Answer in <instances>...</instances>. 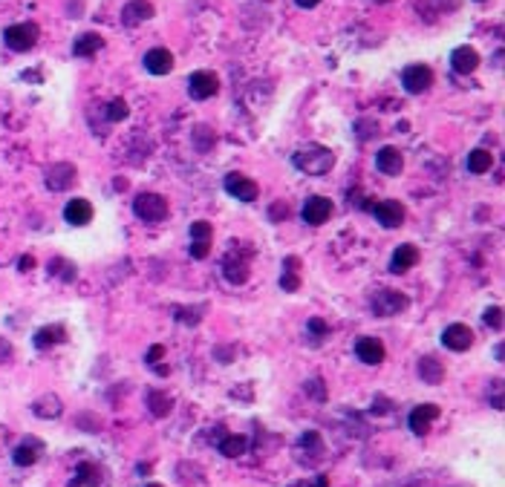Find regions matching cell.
<instances>
[{"instance_id":"7bdbcfd3","label":"cell","mask_w":505,"mask_h":487,"mask_svg":"<svg viewBox=\"0 0 505 487\" xmlns=\"http://www.w3.org/2000/svg\"><path fill=\"white\" fill-rule=\"evenodd\" d=\"M18 269H21V272H32V269H35V257H29V254L21 257V259H18Z\"/></svg>"},{"instance_id":"d4e9b609","label":"cell","mask_w":505,"mask_h":487,"mask_svg":"<svg viewBox=\"0 0 505 487\" xmlns=\"http://www.w3.org/2000/svg\"><path fill=\"white\" fill-rule=\"evenodd\" d=\"M418 378H422L425 384H431V386L442 384V381H445V366H442V361H436V358H422V361H418Z\"/></svg>"},{"instance_id":"6da1fadb","label":"cell","mask_w":505,"mask_h":487,"mask_svg":"<svg viewBox=\"0 0 505 487\" xmlns=\"http://www.w3.org/2000/svg\"><path fill=\"white\" fill-rule=\"evenodd\" d=\"M292 164L298 170H304L306 176H326L335 167V153L329 147H321V145H306L292 156Z\"/></svg>"},{"instance_id":"e0dca14e","label":"cell","mask_w":505,"mask_h":487,"mask_svg":"<svg viewBox=\"0 0 505 487\" xmlns=\"http://www.w3.org/2000/svg\"><path fill=\"white\" fill-rule=\"evenodd\" d=\"M145 69L150 75H167V72L174 69V55L167 52L165 47H156V50H150L145 55Z\"/></svg>"},{"instance_id":"f6af8a7d","label":"cell","mask_w":505,"mask_h":487,"mask_svg":"<svg viewBox=\"0 0 505 487\" xmlns=\"http://www.w3.org/2000/svg\"><path fill=\"white\" fill-rule=\"evenodd\" d=\"M494 358L502 364V358H505V346H502V343H496V349H494Z\"/></svg>"},{"instance_id":"83f0119b","label":"cell","mask_w":505,"mask_h":487,"mask_svg":"<svg viewBox=\"0 0 505 487\" xmlns=\"http://www.w3.org/2000/svg\"><path fill=\"white\" fill-rule=\"evenodd\" d=\"M148 407H150V415H153V418H165L167 413H171L174 401H171V395L153 389V392H148Z\"/></svg>"},{"instance_id":"bcb514c9","label":"cell","mask_w":505,"mask_h":487,"mask_svg":"<svg viewBox=\"0 0 505 487\" xmlns=\"http://www.w3.org/2000/svg\"><path fill=\"white\" fill-rule=\"evenodd\" d=\"M145 487H162V484H156V481H150V484H145Z\"/></svg>"},{"instance_id":"d6986e66","label":"cell","mask_w":505,"mask_h":487,"mask_svg":"<svg viewBox=\"0 0 505 487\" xmlns=\"http://www.w3.org/2000/svg\"><path fill=\"white\" fill-rule=\"evenodd\" d=\"M64 219L70 225H87L93 219V205L87 199H70L64 208Z\"/></svg>"},{"instance_id":"4316f807","label":"cell","mask_w":505,"mask_h":487,"mask_svg":"<svg viewBox=\"0 0 505 487\" xmlns=\"http://www.w3.org/2000/svg\"><path fill=\"white\" fill-rule=\"evenodd\" d=\"M64 337H67L64 326H44V329H38V332H35L32 343H35V349H47V346H55V343H61Z\"/></svg>"},{"instance_id":"3957f363","label":"cell","mask_w":505,"mask_h":487,"mask_svg":"<svg viewBox=\"0 0 505 487\" xmlns=\"http://www.w3.org/2000/svg\"><path fill=\"white\" fill-rule=\"evenodd\" d=\"M38 26L35 23H12L6 32H4V40H6V47L12 52H26L32 50L35 43H38Z\"/></svg>"},{"instance_id":"7402d4cb","label":"cell","mask_w":505,"mask_h":487,"mask_svg":"<svg viewBox=\"0 0 505 487\" xmlns=\"http://www.w3.org/2000/svg\"><path fill=\"white\" fill-rule=\"evenodd\" d=\"M150 18H153V6L148 4V0H131V4L121 9L124 26H136L142 21H150Z\"/></svg>"},{"instance_id":"ffe728a7","label":"cell","mask_w":505,"mask_h":487,"mask_svg":"<svg viewBox=\"0 0 505 487\" xmlns=\"http://www.w3.org/2000/svg\"><path fill=\"white\" fill-rule=\"evenodd\" d=\"M101 484V467L93 461H81L75 467V478L67 487H99Z\"/></svg>"},{"instance_id":"cb8c5ba5","label":"cell","mask_w":505,"mask_h":487,"mask_svg":"<svg viewBox=\"0 0 505 487\" xmlns=\"http://www.w3.org/2000/svg\"><path fill=\"white\" fill-rule=\"evenodd\" d=\"M416 259H418L416 245H399L396 254H393V259H390V272L393 274H404L407 269H413V265H416Z\"/></svg>"},{"instance_id":"8fae6325","label":"cell","mask_w":505,"mask_h":487,"mask_svg":"<svg viewBox=\"0 0 505 487\" xmlns=\"http://www.w3.org/2000/svg\"><path fill=\"white\" fill-rule=\"evenodd\" d=\"M223 274H226V280L234 283V286H243V283L248 280V262H245V257L240 254V248H234V251L226 254V259H223Z\"/></svg>"},{"instance_id":"5b68a950","label":"cell","mask_w":505,"mask_h":487,"mask_svg":"<svg viewBox=\"0 0 505 487\" xmlns=\"http://www.w3.org/2000/svg\"><path fill=\"white\" fill-rule=\"evenodd\" d=\"M401 84H404V90L410 96H418V93H428L431 90V84H433V69L425 67V64H413L401 72Z\"/></svg>"},{"instance_id":"30bf717a","label":"cell","mask_w":505,"mask_h":487,"mask_svg":"<svg viewBox=\"0 0 505 487\" xmlns=\"http://www.w3.org/2000/svg\"><path fill=\"white\" fill-rule=\"evenodd\" d=\"M442 343L450 349V352H465L474 346V332L465 326V323H450L445 332H442Z\"/></svg>"},{"instance_id":"ab89813d","label":"cell","mask_w":505,"mask_h":487,"mask_svg":"<svg viewBox=\"0 0 505 487\" xmlns=\"http://www.w3.org/2000/svg\"><path fill=\"white\" fill-rule=\"evenodd\" d=\"M370 410H372L375 415H384V413H390V401H387V398H375Z\"/></svg>"},{"instance_id":"484cf974","label":"cell","mask_w":505,"mask_h":487,"mask_svg":"<svg viewBox=\"0 0 505 487\" xmlns=\"http://www.w3.org/2000/svg\"><path fill=\"white\" fill-rule=\"evenodd\" d=\"M217 447H220V453L226 459H240L248 450V438L245 435H223Z\"/></svg>"},{"instance_id":"5bb4252c","label":"cell","mask_w":505,"mask_h":487,"mask_svg":"<svg viewBox=\"0 0 505 487\" xmlns=\"http://www.w3.org/2000/svg\"><path fill=\"white\" fill-rule=\"evenodd\" d=\"M355 355H358V361H364L370 366H378L384 361V343L378 337H361L355 343Z\"/></svg>"},{"instance_id":"7a4b0ae2","label":"cell","mask_w":505,"mask_h":487,"mask_svg":"<svg viewBox=\"0 0 505 487\" xmlns=\"http://www.w3.org/2000/svg\"><path fill=\"white\" fill-rule=\"evenodd\" d=\"M133 213L142 219V223H162L167 213V202L159 194H139L133 199Z\"/></svg>"},{"instance_id":"52a82bcc","label":"cell","mask_w":505,"mask_h":487,"mask_svg":"<svg viewBox=\"0 0 505 487\" xmlns=\"http://www.w3.org/2000/svg\"><path fill=\"white\" fill-rule=\"evenodd\" d=\"M370 211L375 213V219L382 223L384 228H399L404 223V208L396 199H382V202H372Z\"/></svg>"},{"instance_id":"74e56055","label":"cell","mask_w":505,"mask_h":487,"mask_svg":"<svg viewBox=\"0 0 505 487\" xmlns=\"http://www.w3.org/2000/svg\"><path fill=\"white\" fill-rule=\"evenodd\" d=\"M162 358H165V346H159V343H156V346H150V349H148V364H150V366H159V361H162Z\"/></svg>"},{"instance_id":"836d02e7","label":"cell","mask_w":505,"mask_h":487,"mask_svg":"<svg viewBox=\"0 0 505 487\" xmlns=\"http://www.w3.org/2000/svg\"><path fill=\"white\" fill-rule=\"evenodd\" d=\"M306 392L315 398V401H326V386H323L321 378H312V381L306 384Z\"/></svg>"},{"instance_id":"f546056e","label":"cell","mask_w":505,"mask_h":487,"mask_svg":"<svg viewBox=\"0 0 505 487\" xmlns=\"http://www.w3.org/2000/svg\"><path fill=\"white\" fill-rule=\"evenodd\" d=\"M491 164H494V156H491L485 147L468 153V170H471V173H488Z\"/></svg>"},{"instance_id":"44dd1931","label":"cell","mask_w":505,"mask_h":487,"mask_svg":"<svg viewBox=\"0 0 505 487\" xmlns=\"http://www.w3.org/2000/svg\"><path fill=\"white\" fill-rule=\"evenodd\" d=\"M32 413H35V418L52 421V418H61L64 404H61V398H58V395H40L38 401L32 404Z\"/></svg>"},{"instance_id":"ac0fdd59","label":"cell","mask_w":505,"mask_h":487,"mask_svg":"<svg viewBox=\"0 0 505 487\" xmlns=\"http://www.w3.org/2000/svg\"><path fill=\"white\" fill-rule=\"evenodd\" d=\"M375 167L382 170L384 176H399L401 167H404L401 150H396V147H382V150L375 153Z\"/></svg>"},{"instance_id":"1f68e13d","label":"cell","mask_w":505,"mask_h":487,"mask_svg":"<svg viewBox=\"0 0 505 487\" xmlns=\"http://www.w3.org/2000/svg\"><path fill=\"white\" fill-rule=\"evenodd\" d=\"M482 320H485V326H491V329H502V323H505V318H502V308L499 306H488L485 312H482Z\"/></svg>"},{"instance_id":"f1b7e54d","label":"cell","mask_w":505,"mask_h":487,"mask_svg":"<svg viewBox=\"0 0 505 487\" xmlns=\"http://www.w3.org/2000/svg\"><path fill=\"white\" fill-rule=\"evenodd\" d=\"M298 447H301L304 453H312V461H321V453H323V441H321V435H318L315 430H309V432H304V435H301Z\"/></svg>"},{"instance_id":"7dc6e473","label":"cell","mask_w":505,"mask_h":487,"mask_svg":"<svg viewBox=\"0 0 505 487\" xmlns=\"http://www.w3.org/2000/svg\"><path fill=\"white\" fill-rule=\"evenodd\" d=\"M375 4H387V0H375Z\"/></svg>"},{"instance_id":"e575fe53","label":"cell","mask_w":505,"mask_h":487,"mask_svg":"<svg viewBox=\"0 0 505 487\" xmlns=\"http://www.w3.org/2000/svg\"><path fill=\"white\" fill-rule=\"evenodd\" d=\"M280 289H283V291H298V289H301V277L294 274V272H283V277H280Z\"/></svg>"},{"instance_id":"4fadbf2b","label":"cell","mask_w":505,"mask_h":487,"mask_svg":"<svg viewBox=\"0 0 505 487\" xmlns=\"http://www.w3.org/2000/svg\"><path fill=\"white\" fill-rule=\"evenodd\" d=\"M439 418V407L436 404H422V407H416L413 413H410V418H407V424H410V430L416 432V435H428L431 432V424Z\"/></svg>"},{"instance_id":"ee69618b","label":"cell","mask_w":505,"mask_h":487,"mask_svg":"<svg viewBox=\"0 0 505 487\" xmlns=\"http://www.w3.org/2000/svg\"><path fill=\"white\" fill-rule=\"evenodd\" d=\"M294 4H298L301 9H315V6L321 4V0H294Z\"/></svg>"},{"instance_id":"9c48e42d","label":"cell","mask_w":505,"mask_h":487,"mask_svg":"<svg viewBox=\"0 0 505 487\" xmlns=\"http://www.w3.org/2000/svg\"><path fill=\"white\" fill-rule=\"evenodd\" d=\"M40 453H44V441L35 438V435H26L21 444L12 450V461H15L18 467H32V464L40 459Z\"/></svg>"},{"instance_id":"d6a6232c","label":"cell","mask_w":505,"mask_h":487,"mask_svg":"<svg viewBox=\"0 0 505 487\" xmlns=\"http://www.w3.org/2000/svg\"><path fill=\"white\" fill-rule=\"evenodd\" d=\"M191 237H194V242H211V223H205V219L194 223L191 225Z\"/></svg>"},{"instance_id":"8992f818","label":"cell","mask_w":505,"mask_h":487,"mask_svg":"<svg viewBox=\"0 0 505 487\" xmlns=\"http://www.w3.org/2000/svg\"><path fill=\"white\" fill-rule=\"evenodd\" d=\"M217 90H220V78H217L214 72H208V69H199V72H194V75L188 78V93H191V99H196V101L211 99Z\"/></svg>"},{"instance_id":"4dcf8cb0","label":"cell","mask_w":505,"mask_h":487,"mask_svg":"<svg viewBox=\"0 0 505 487\" xmlns=\"http://www.w3.org/2000/svg\"><path fill=\"white\" fill-rule=\"evenodd\" d=\"M128 113H131V107H128V101H121V99H113L107 104V118L110 121H124V118H128Z\"/></svg>"},{"instance_id":"8d00e7d4","label":"cell","mask_w":505,"mask_h":487,"mask_svg":"<svg viewBox=\"0 0 505 487\" xmlns=\"http://www.w3.org/2000/svg\"><path fill=\"white\" fill-rule=\"evenodd\" d=\"M211 254V242H191V257L194 259H205Z\"/></svg>"},{"instance_id":"d590c367","label":"cell","mask_w":505,"mask_h":487,"mask_svg":"<svg viewBox=\"0 0 505 487\" xmlns=\"http://www.w3.org/2000/svg\"><path fill=\"white\" fill-rule=\"evenodd\" d=\"M306 326H309V332H312V337H315V340H318V337H326V332H329V326H326L321 318H312Z\"/></svg>"},{"instance_id":"f35d334b","label":"cell","mask_w":505,"mask_h":487,"mask_svg":"<svg viewBox=\"0 0 505 487\" xmlns=\"http://www.w3.org/2000/svg\"><path fill=\"white\" fill-rule=\"evenodd\" d=\"M269 216H272V223H280V219H286V216H289V208H286V205H280V202H274V205L269 208Z\"/></svg>"},{"instance_id":"9a60e30c","label":"cell","mask_w":505,"mask_h":487,"mask_svg":"<svg viewBox=\"0 0 505 487\" xmlns=\"http://www.w3.org/2000/svg\"><path fill=\"white\" fill-rule=\"evenodd\" d=\"M450 67L459 75H471L479 67V52L474 47H456L453 55H450Z\"/></svg>"},{"instance_id":"2e32d148","label":"cell","mask_w":505,"mask_h":487,"mask_svg":"<svg viewBox=\"0 0 505 487\" xmlns=\"http://www.w3.org/2000/svg\"><path fill=\"white\" fill-rule=\"evenodd\" d=\"M329 216H332V202L326 196H312L304 205V219H306L309 225H323Z\"/></svg>"},{"instance_id":"277c9868","label":"cell","mask_w":505,"mask_h":487,"mask_svg":"<svg viewBox=\"0 0 505 487\" xmlns=\"http://www.w3.org/2000/svg\"><path fill=\"white\" fill-rule=\"evenodd\" d=\"M370 303H372V312H375L378 318H393V315H401L404 308L410 306V300H407L404 294H396V291H390V289L375 291Z\"/></svg>"},{"instance_id":"603a6c76","label":"cell","mask_w":505,"mask_h":487,"mask_svg":"<svg viewBox=\"0 0 505 487\" xmlns=\"http://www.w3.org/2000/svg\"><path fill=\"white\" fill-rule=\"evenodd\" d=\"M101 47H104V38H101L99 32H84V35H78L75 43H72V55L87 58V55H96Z\"/></svg>"},{"instance_id":"60d3db41","label":"cell","mask_w":505,"mask_h":487,"mask_svg":"<svg viewBox=\"0 0 505 487\" xmlns=\"http://www.w3.org/2000/svg\"><path fill=\"white\" fill-rule=\"evenodd\" d=\"M292 487H329V478H326V476H318L315 481H294Z\"/></svg>"},{"instance_id":"ba28073f","label":"cell","mask_w":505,"mask_h":487,"mask_svg":"<svg viewBox=\"0 0 505 487\" xmlns=\"http://www.w3.org/2000/svg\"><path fill=\"white\" fill-rule=\"evenodd\" d=\"M226 194H231L234 199H240V202H255L257 199V182H251L248 176H243V173H228L226 176Z\"/></svg>"},{"instance_id":"7c38bea8","label":"cell","mask_w":505,"mask_h":487,"mask_svg":"<svg viewBox=\"0 0 505 487\" xmlns=\"http://www.w3.org/2000/svg\"><path fill=\"white\" fill-rule=\"evenodd\" d=\"M44 182L50 191H67L72 182H75V167L67 164V162H58L52 167H47V176H44Z\"/></svg>"},{"instance_id":"b9f144b4","label":"cell","mask_w":505,"mask_h":487,"mask_svg":"<svg viewBox=\"0 0 505 487\" xmlns=\"http://www.w3.org/2000/svg\"><path fill=\"white\" fill-rule=\"evenodd\" d=\"M12 358V343L6 337H0V364H6Z\"/></svg>"}]
</instances>
